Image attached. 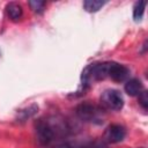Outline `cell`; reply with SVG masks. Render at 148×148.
Returning <instances> with one entry per match:
<instances>
[{"mask_svg": "<svg viewBox=\"0 0 148 148\" xmlns=\"http://www.w3.org/2000/svg\"><path fill=\"white\" fill-rule=\"evenodd\" d=\"M101 105L104 110L119 111L124 106V97L119 90L106 89L101 95Z\"/></svg>", "mask_w": 148, "mask_h": 148, "instance_id": "3957f363", "label": "cell"}, {"mask_svg": "<svg viewBox=\"0 0 148 148\" xmlns=\"http://www.w3.org/2000/svg\"><path fill=\"white\" fill-rule=\"evenodd\" d=\"M29 6L32 9V12H35L37 14H42L45 10L46 2L42 1V0H31V1H29Z\"/></svg>", "mask_w": 148, "mask_h": 148, "instance_id": "7c38bea8", "label": "cell"}, {"mask_svg": "<svg viewBox=\"0 0 148 148\" xmlns=\"http://www.w3.org/2000/svg\"><path fill=\"white\" fill-rule=\"evenodd\" d=\"M75 112L77 117L87 123H96L99 124L103 120V111L98 106L91 104V103H81L76 106Z\"/></svg>", "mask_w": 148, "mask_h": 148, "instance_id": "7a4b0ae2", "label": "cell"}, {"mask_svg": "<svg viewBox=\"0 0 148 148\" xmlns=\"http://www.w3.org/2000/svg\"><path fill=\"white\" fill-rule=\"evenodd\" d=\"M125 91L127 95L130 96H139L143 89V84L139 79H131L128 81H126L125 87H124Z\"/></svg>", "mask_w": 148, "mask_h": 148, "instance_id": "8992f818", "label": "cell"}, {"mask_svg": "<svg viewBox=\"0 0 148 148\" xmlns=\"http://www.w3.org/2000/svg\"><path fill=\"white\" fill-rule=\"evenodd\" d=\"M128 74H130V69L127 67H125L124 65H120L118 62L112 61L109 79H111L116 82H123L128 77Z\"/></svg>", "mask_w": 148, "mask_h": 148, "instance_id": "5b68a950", "label": "cell"}, {"mask_svg": "<svg viewBox=\"0 0 148 148\" xmlns=\"http://www.w3.org/2000/svg\"><path fill=\"white\" fill-rule=\"evenodd\" d=\"M140 148H143V147H140Z\"/></svg>", "mask_w": 148, "mask_h": 148, "instance_id": "5bb4252c", "label": "cell"}, {"mask_svg": "<svg viewBox=\"0 0 148 148\" xmlns=\"http://www.w3.org/2000/svg\"><path fill=\"white\" fill-rule=\"evenodd\" d=\"M126 136V128L120 124H111L109 125L103 134L104 141L108 143H118L123 141Z\"/></svg>", "mask_w": 148, "mask_h": 148, "instance_id": "277c9868", "label": "cell"}, {"mask_svg": "<svg viewBox=\"0 0 148 148\" xmlns=\"http://www.w3.org/2000/svg\"><path fill=\"white\" fill-rule=\"evenodd\" d=\"M105 3L106 1H102V0H86L83 2V7L87 12L95 13V12H98Z\"/></svg>", "mask_w": 148, "mask_h": 148, "instance_id": "9c48e42d", "label": "cell"}, {"mask_svg": "<svg viewBox=\"0 0 148 148\" xmlns=\"http://www.w3.org/2000/svg\"><path fill=\"white\" fill-rule=\"evenodd\" d=\"M138 97H139V104L145 110H147V106H148V94H147V91L146 90H142V92Z\"/></svg>", "mask_w": 148, "mask_h": 148, "instance_id": "4fadbf2b", "label": "cell"}, {"mask_svg": "<svg viewBox=\"0 0 148 148\" xmlns=\"http://www.w3.org/2000/svg\"><path fill=\"white\" fill-rule=\"evenodd\" d=\"M37 110H38V106H37V105H30V106H28V108H25L24 110H21V111L18 112V119H20L21 121H25L28 118L32 117V116L36 113Z\"/></svg>", "mask_w": 148, "mask_h": 148, "instance_id": "8fae6325", "label": "cell"}, {"mask_svg": "<svg viewBox=\"0 0 148 148\" xmlns=\"http://www.w3.org/2000/svg\"><path fill=\"white\" fill-rule=\"evenodd\" d=\"M6 13H7L8 17L12 21H14V22L20 21L22 18V16H23V9H22L21 5L17 3V2H9V3H7Z\"/></svg>", "mask_w": 148, "mask_h": 148, "instance_id": "52a82bcc", "label": "cell"}, {"mask_svg": "<svg viewBox=\"0 0 148 148\" xmlns=\"http://www.w3.org/2000/svg\"><path fill=\"white\" fill-rule=\"evenodd\" d=\"M69 131L66 120L51 116L40 118L35 123L36 139L42 146H50L64 138Z\"/></svg>", "mask_w": 148, "mask_h": 148, "instance_id": "6da1fadb", "label": "cell"}, {"mask_svg": "<svg viewBox=\"0 0 148 148\" xmlns=\"http://www.w3.org/2000/svg\"><path fill=\"white\" fill-rule=\"evenodd\" d=\"M145 7H146V1H138L134 5V8H133V18H134V21H136V22L141 21L142 16H143V13H145Z\"/></svg>", "mask_w": 148, "mask_h": 148, "instance_id": "30bf717a", "label": "cell"}, {"mask_svg": "<svg viewBox=\"0 0 148 148\" xmlns=\"http://www.w3.org/2000/svg\"><path fill=\"white\" fill-rule=\"evenodd\" d=\"M57 148H106L104 142L101 141H90L84 143H62Z\"/></svg>", "mask_w": 148, "mask_h": 148, "instance_id": "ba28073f", "label": "cell"}]
</instances>
